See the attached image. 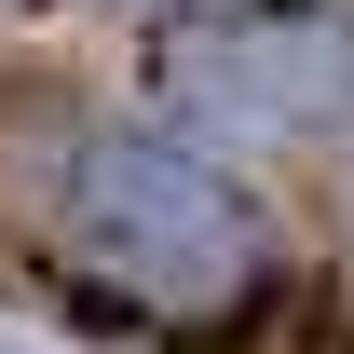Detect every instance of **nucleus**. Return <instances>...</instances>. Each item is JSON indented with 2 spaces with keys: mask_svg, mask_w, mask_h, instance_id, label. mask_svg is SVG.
<instances>
[{
  "mask_svg": "<svg viewBox=\"0 0 354 354\" xmlns=\"http://www.w3.org/2000/svg\"><path fill=\"white\" fill-rule=\"evenodd\" d=\"M150 123L205 150H327L354 136V14L341 0H205L150 28Z\"/></svg>",
  "mask_w": 354,
  "mask_h": 354,
  "instance_id": "obj_2",
  "label": "nucleus"
},
{
  "mask_svg": "<svg viewBox=\"0 0 354 354\" xmlns=\"http://www.w3.org/2000/svg\"><path fill=\"white\" fill-rule=\"evenodd\" d=\"M55 245L123 313H164V327H218V313L259 300V272H272V218L245 205V177L205 136H177V123L82 136L68 177H55Z\"/></svg>",
  "mask_w": 354,
  "mask_h": 354,
  "instance_id": "obj_1",
  "label": "nucleus"
},
{
  "mask_svg": "<svg viewBox=\"0 0 354 354\" xmlns=\"http://www.w3.org/2000/svg\"><path fill=\"white\" fill-rule=\"evenodd\" d=\"M0 354H95V341L55 327V313H28V300H0Z\"/></svg>",
  "mask_w": 354,
  "mask_h": 354,
  "instance_id": "obj_3",
  "label": "nucleus"
},
{
  "mask_svg": "<svg viewBox=\"0 0 354 354\" xmlns=\"http://www.w3.org/2000/svg\"><path fill=\"white\" fill-rule=\"evenodd\" d=\"M136 14H177V0H136Z\"/></svg>",
  "mask_w": 354,
  "mask_h": 354,
  "instance_id": "obj_4",
  "label": "nucleus"
},
{
  "mask_svg": "<svg viewBox=\"0 0 354 354\" xmlns=\"http://www.w3.org/2000/svg\"><path fill=\"white\" fill-rule=\"evenodd\" d=\"M341 327H354V300H341Z\"/></svg>",
  "mask_w": 354,
  "mask_h": 354,
  "instance_id": "obj_5",
  "label": "nucleus"
}]
</instances>
